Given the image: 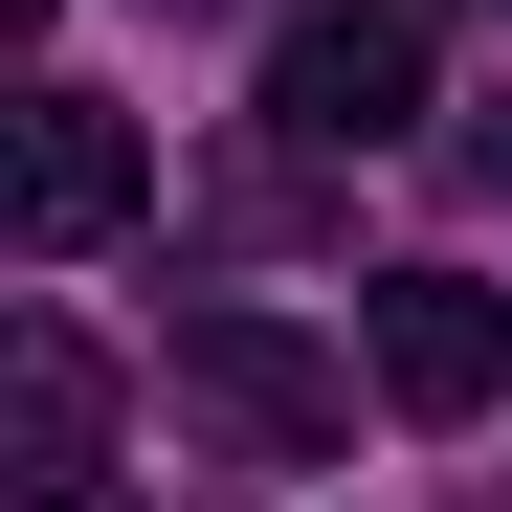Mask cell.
<instances>
[{
    "mask_svg": "<svg viewBox=\"0 0 512 512\" xmlns=\"http://www.w3.org/2000/svg\"><path fill=\"white\" fill-rule=\"evenodd\" d=\"M179 423H223V446L245 468H334V446H357V357H312V334L290 312H179Z\"/></svg>",
    "mask_w": 512,
    "mask_h": 512,
    "instance_id": "cell-1",
    "label": "cell"
},
{
    "mask_svg": "<svg viewBox=\"0 0 512 512\" xmlns=\"http://www.w3.org/2000/svg\"><path fill=\"white\" fill-rule=\"evenodd\" d=\"M268 134H290V156H379V134H423V23H401V0H312V23L268 45Z\"/></svg>",
    "mask_w": 512,
    "mask_h": 512,
    "instance_id": "cell-2",
    "label": "cell"
},
{
    "mask_svg": "<svg viewBox=\"0 0 512 512\" xmlns=\"http://www.w3.org/2000/svg\"><path fill=\"white\" fill-rule=\"evenodd\" d=\"M156 201V156L112 90H23V134H0V223H23V268H67V245H112Z\"/></svg>",
    "mask_w": 512,
    "mask_h": 512,
    "instance_id": "cell-3",
    "label": "cell"
},
{
    "mask_svg": "<svg viewBox=\"0 0 512 512\" xmlns=\"http://www.w3.org/2000/svg\"><path fill=\"white\" fill-rule=\"evenodd\" d=\"M379 401L401 423H490L512 401V290H468V268H379Z\"/></svg>",
    "mask_w": 512,
    "mask_h": 512,
    "instance_id": "cell-4",
    "label": "cell"
},
{
    "mask_svg": "<svg viewBox=\"0 0 512 512\" xmlns=\"http://www.w3.org/2000/svg\"><path fill=\"white\" fill-rule=\"evenodd\" d=\"M0 401H23V468H45V490H67V468H112V379H90V334H67V312L0 334Z\"/></svg>",
    "mask_w": 512,
    "mask_h": 512,
    "instance_id": "cell-5",
    "label": "cell"
},
{
    "mask_svg": "<svg viewBox=\"0 0 512 512\" xmlns=\"http://www.w3.org/2000/svg\"><path fill=\"white\" fill-rule=\"evenodd\" d=\"M45 512H134V490H112V468H67V490H45Z\"/></svg>",
    "mask_w": 512,
    "mask_h": 512,
    "instance_id": "cell-6",
    "label": "cell"
},
{
    "mask_svg": "<svg viewBox=\"0 0 512 512\" xmlns=\"http://www.w3.org/2000/svg\"><path fill=\"white\" fill-rule=\"evenodd\" d=\"M490 179H512V112H490Z\"/></svg>",
    "mask_w": 512,
    "mask_h": 512,
    "instance_id": "cell-7",
    "label": "cell"
}]
</instances>
